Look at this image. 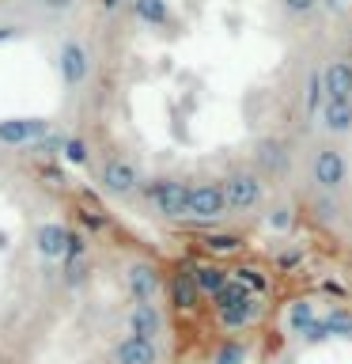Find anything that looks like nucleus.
<instances>
[{
    "label": "nucleus",
    "instance_id": "4",
    "mask_svg": "<svg viewBox=\"0 0 352 364\" xmlns=\"http://www.w3.org/2000/svg\"><path fill=\"white\" fill-rule=\"evenodd\" d=\"M141 198L163 216V220H186V205H189V178L178 175H152L144 178Z\"/></svg>",
    "mask_w": 352,
    "mask_h": 364
},
{
    "label": "nucleus",
    "instance_id": "3",
    "mask_svg": "<svg viewBox=\"0 0 352 364\" xmlns=\"http://www.w3.org/2000/svg\"><path fill=\"white\" fill-rule=\"evenodd\" d=\"M34 250L45 262H76L87 258V235L61 220H45L34 228Z\"/></svg>",
    "mask_w": 352,
    "mask_h": 364
},
{
    "label": "nucleus",
    "instance_id": "25",
    "mask_svg": "<svg viewBox=\"0 0 352 364\" xmlns=\"http://www.w3.org/2000/svg\"><path fill=\"white\" fill-rule=\"evenodd\" d=\"M65 141H68V133H53V129H50L38 144H34V152H38V156H61Z\"/></svg>",
    "mask_w": 352,
    "mask_h": 364
},
{
    "label": "nucleus",
    "instance_id": "24",
    "mask_svg": "<svg viewBox=\"0 0 352 364\" xmlns=\"http://www.w3.org/2000/svg\"><path fill=\"white\" fill-rule=\"evenodd\" d=\"M314 323V311H311V304H295L292 311H288V330L292 334H303L307 326Z\"/></svg>",
    "mask_w": 352,
    "mask_h": 364
},
{
    "label": "nucleus",
    "instance_id": "5",
    "mask_svg": "<svg viewBox=\"0 0 352 364\" xmlns=\"http://www.w3.org/2000/svg\"><path fill=\"white\" fill-rule=\"evenodd\" d=\"M95 182H99L102 193H110V198H136V193H141V186H144V171L136 167L129 156L114 152V156H106V159L99 164Z\"/></svg>",
    "mask_w": 352,
    "mask_h": 364
},
{
    "label": "nucleus",
    "instance_id": "29",
    "mask_svg": "<svg viewBox=\"0 0 352 364\" xmlns=\"http://www.w3.org/2000/svg\"><path fill=\"white\" fill-rule=\"evenodd\" d=\"M326 323H329V330H334V334H352V318H348V315H329Z\"/></svg>",
    "mask_w": 352,
    "mask_h": 364
},
{
    "label": "nucleus",
    "instance_id": "18",
    "mask_svg": "<svg viewBox=\"0 0 352 364\" xmlns=\"http://www.w3.org/2000/svg\"><path fill=\"white\" fill-rule=\"evenodd\" d=\"M322 102H326L322 68H311V73L303 76V114H307V118H318V110H322Z\"/></svg>",
    "mask_w": 352,
    "mask_h": 364
},
{
    "label": "nucleus",
    "instance_id": "21",
    "mask_svg": "<svg viewBox=\"0 0 352 364\" xmlns=\"http://www.w3.org/2000/svg\"><path fill=\"white\" fill-rule=\"evenodd\" d=\"M61 159H65V164H72V167H91V144L84 141V136L68 133V141L61 148Z\"/></svg>",
    "mask_w": 352,
    "mask_h": 364
},
{
    "label": "nucleus",
    "instance_id": "12",
    "mask_svg": "<svg viewBox=\"0 0 352 364\" xmlns=\"http://www.w3.org/2000/svg\"><path fill=\"white\" fill-rule=\"evenodd\" d=\"M110 360L114 364H163V346L136 334H121L110 346Z\"/></svg>",
    "mask_w": 352,
    "mask_h": 364
},
{
    "label": "nucleus",
    "instance_id": "13",
    "mask_svg": "<svg viewBox=\"0 0 352 364\" xmlns=\"http://www.w3.org/2000/svg\"><path fill=\"white\" fill-rule=\"evenodd\" d=\"M163 292H167V300L175 304V311H182V315L197 311V307H201V300H204V296H201V289H197V281H193V269H186V266L170 273V277H167V289H163Z\"/></svg>",
    "mask_w": 352,
    "mask_h": 364
},
{
    "label": "nucleus",
    "instance_id": "9",
    "mask_svg": "<svg viewBox=\"0 0 352 364\" xmlns=\"http://www.w3.org/2000/svg\"><path fill=\"white\" fill-rule=\"evenodd\" d=\"M91 68H95V61H91L87 46L79 38H65L61 50H57V76H61V87L68 91V95H76V91L87 84Z\"/></svg>",
    "mask_w": 352,
    "mask_h": 364
},
{
    "label": "nucleus",
    "instance_id": "27",
    "mask_svg": "<svg viewBox=\"0 0 352 364\" xmlns=\"http://www.w3.org/2000/svg\"><path fill=\"white\" fill-rule=\"evenodd\" d=\"M79 224L91 228V232H102L110 220H106V213H102V209H95V205H91V209H79Z\"/></svg>",
    "mask_w": 352,
    "mask_h": 364
},
{
    "label": "nucleus",
    "instance_id": "2",
    "mask_svg": "<svg viewBox=\"0 0 352 364\" xmlns=\"http://www.w3.org/2000/svg\"><path fill=\"white\" fill-rule=\"evenodd\" d=\"M265 186H269V182L261 178L250 164L227 167V175H224L227 216H250V213H261V205H265Z\"/></svg>",
    "mask_w": 352,
    "mask_h": 364
},
{
    "label": "nucleus",
    "instance_id": "6",
    "mask_svg": "<svg viewBox=\"0 0 352 364\" xmlns=\"http://www.w3.org/2000/svg\"><path fill=\"white\" fill-rule=\"evenodd\" d=\"M227 216V198H224V178H193L189 182V205L186 220L197 224H216Z\"/></svg>",
    "mask_w": 352,
    "mask_h": 364
},
{
    "label": "nucleus",
    "instance_id": "26",
    "mask_svg": "<svg viewBox=\"0 0 352 364\" xmlns=\"http://www.w3.org/2000/svg\"><path fill=\"white\" fill-rule=\"evenodd\" d=\"M27 4H34V8H42V11H50V16H68L79 0H27Z\"/></svg>",
    "mask_w": 352,
    "mask_h": 364
},
{
    "label": "nucleus",
    "instance_id": "10",
    "mask_svg": "<svg viewBox=\"0 0 352 364\" xmlns=\"http://www.w3.org/2000/svg\"><path fill=\"white\" fill-rule=\"evenodd\" d=\"M125 334L148 338V341H163L167 334V315L159 304H129L125 311Z\"/></svg>",
    "mask_w": 352,
    "mask_h": 364
},
{
    "label": "nucleus",
    "instance_id": "28",
    "mask_svg": "<svg viewBox=\"0 0 352 364\" xmlns=\"http://www.w3.org/2000/svg\"><path fill=\"white\" fill-rule=\"evenodd\" d=\"M280 8L288 11V16H311L318 8V0H280Z\"/></svg>",
    "mask_w": 352,
    "mask_h": 364
},
{
    "label": "nucleus",
    "instance_id": "16",
    "mask_svg": "<svg viewBox=\"0 0 352 364\" xmlns=\"http://www.w3.org/2000/svg\"><path fill=\"white\" fill-rule=\"evenodd\" d=\"M258 311H261V300L258 296H246L243 304H231V307H224V311H216V318H220L224 330H246L258 318Z\"/></svg>",
    "mask_w": 352,
    "mask_h": 364
},
{
    "label": "nucleus",
    "instance_id": "31",
    "mask_svg": "<svg viewBox=\"0 0 352 364\" xmlns=\"http://www.w3.org/2000/svg\"><path fill=\"white\" fill-rule=\"evenodd\" d=\"M288 213H292V209H284V205H280V209H273V216H269V220L277 224V228H284V224H288Z\"/></svg>",
    "mask_w": 352,
    "mask_h": 364
},
{
    "label": "nucleus",
    "instance_id": "7",
    "mask_svg": "<svg viewBox=\"0 0 352 364\" xmlns=\"http://www.w3.org/2000/svg\"><path fill=\"white\" fill-rule=\"evenodd\" d=\"M288 164H292V141L280 133H265L258 136L254 152H250V167L258 171L265 182H277L288 175Z\"/></svg>",
    "mask_w": 352,
    "mask_h": 364
},
{
    "label": "nucleus",
    "instance_id": "11",
    "mask_svg": "<svg viewBox=\"0 0 352 364\" xmlns=\"http://www.w3.org/2000/svg\"><path fill=\"white\" fill-rule=\"evenodd\" d=\"M50 129L45 118H0V148H34Z\"/></svg>",
    "mask_w": 352,
    "mask_h": 364
},
{
    "label": "nucleus",
    "instance_id": "1",
    "mask_svg": "<svg viewBox=\"0 0 352 364\" xmlns=\"http://www.w3.org/2000/svg\"><path fill=\"white\" fill-rule=\"evenodd\" d=\"M307 182L311 190L322 193H341L348 186V156L337 141H318L307 152Z\"/></svg>",
    "mask_w": 352,
    "mask_h": 364
},
{
    "label": "nucleus",
    "instance_id": "30",
    "mask_svg": "<svg viewBox=\"0 0 352 364\" xmlns=\"http://www.w3.org/2000/svg\"><path fill=\"white\" fill-rule=\"evenodd\" d=\"M16 34H19V27H16V23H0V42H11Z\"/></svg>",
    "mask_w": 352,
    "mask_h": 364
},
{
    "label": "nucleus",
    "instance_id": "23",
    "mask_svg": "<svg viewBox=\"0 0 352 364\" xmlns=\"http://www.w3.org/2000/svg\"><path fill=\"white\" fill-rule=\"evenodd\" d=\"M61 269H65V284H68V289H76V284H84V281H87V269H91V262H87V258L61 262Z\"/></svg>",
    "mask_w": 352,
    "mask_h": 364
},
{
    "label": "nucleus",
    "instance_id": "14",
    "mask_svg": "<svg viewBox=\"0 0 352 364\" xmlns=\"http://www.w3.org/2000/svg\"><path fill=\"white\" fill-rule=\"evenodd\" d=\"M318 129L334 141L352 136V99H326L318 110Z\"/></svg>",
    "mask_w": 352,
    "mask_h": 364
},
{
    "label": "nucleus",
    "instance_id": "17",
    "mask_svg": "<svg viewBox=\"0 0 352 364\" xmlns=\"http://www.w3.org/2000/svg\"><path fill=\"white\" fill-rule=\"evenodd\" d=\"M129 11L141 27H167L170 23V4L167 0H129Z\"/></svg>",
    "mask_w": 352,
    "mask_h": 364
},
{
    "label": "nucleus",
    "instance_id": "32",
    "mask_svg": "<svg viewBox=\"0 0 352 364\" xmlns=\"http://www.w3.org/2000/svg\"><path fill=\"white\" fill-rule=\"evenodd\" d=\"M345 57H348V61H352V42H348V53H345Z\"/></svg>",
    "mask_w": 352,
    "mask_h": 364
},
{
    "label": "nucleus",
    "instance_id": "22",
    "mask_svg": "<svg viewBox=\"0 0 352 364\" xmlns=\"http://www.w3.org/2000/svg\"><path fill=\"white\" fill-rule=\"evenodd\" d=\"M246 360V346L238 338H227V341H220L216 346V353H212V364H243Z\"/></svg>",
    "mask_w": 352,
    "mask_h": 364
},
{
    "label": "nucleus",
    "instance_id": "20",
    "mask_svg": "<svg viewBox=\"0 0 352 364\" xmlns=\"http://www.w3.org/2000/svg\"><path fill=\"white\" fill-rule=\"evenodd\" d=\"M311 213H314V220H322V224H334L337 216H341V201H337V193L311 190Z\"/></svg>",
    "mask_w": 352,
    "mask_h": 364
},
{
    "label": "nucleus",
    "instance_id": "19",
    "mask_svg": "<svg viewBox=\"0 0 352 364\" xmlns=\"http://www.w3.org/2000/svg\"><path fill=\"white\" fill-rule=\"evenodd\" d=\"M193 281H197L201 296H209V300H212V296L220 292L231 277H227V273H224L220 266H193Z\"/></svg>",
    "mask_w": 352,
    "mask_h": 364
},
{
    "label": "nucleus",
    "instance_id": "15",
    "mask_svg": "<svg viewBox=\"0 0 352 364\" xmlns=\"http://www.w3.org/2000/svg\"><path fill=\"white\" fill-rule=\"evenodd\" d=\"M326 99H352V61L348 57H329L322 65Z\"/></svg>",
    "mask_w": 352,
    "mask_h": 364
},
{
    "label": "nucleus",
    "instance_id": "8",
    "mask_svg": "<svg viewBox=\"0 0 352 364\" xmlns=\"http://www.w3.org/2000/svg\"><path fill=\"white\" fill-rule=\"evenodd\" d=\"M125 292H129L133 304H159V296H163L167 281H163V269L155 266L152 258H133L125 262Z\"/></svg>",
    "mask_w": 352,
    "mask_h": 364
}]
</instances>
